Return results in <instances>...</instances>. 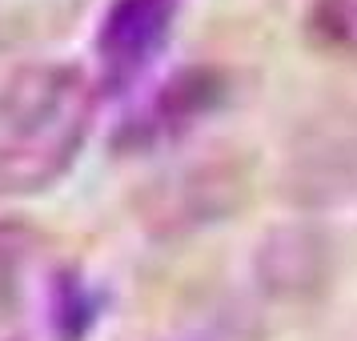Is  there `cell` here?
<instances>
[{
	"label": "cell",
	"mask_w": 357,
	"mask_h": 341,
	"mask_svg": "<svg viewBox=\"0 0 357 341\" xmlns=\"http://www.w3.org/2000/svg\"><path fill=\"white\" fill-rule=\"evenodd\" d=\"M97 113V81L81 65L36 61L0 81V197L52 189L77 165Z\"/></svg>",
	"instance_id": "1"
},
{
	"label": "cell",
	"mask_w": 357,
	"mask_h": 341,
	"mask_svg": "<svg viewBox=\"0 0 357 341\" xmlns=\"http://www.w3.org/2000/svg\"><path fill=\"white\" fill-rule=\"evenodd\" d=\"M181 13H185V0H113L93 40L97 84L113 93L132 89L169 49Z\"/></svg>",
	"instance_id": "2"
},
{
	"label": "cell",
	"mask_w": 357,
	"mask_h": 341,
	"mask_svg": "<svg viewBox=\"0 0 357 341\" xmlns=\"http://www.w3.org/2000/svg\"><path fill=\"white\" fill-rule=\"evenodd\" d=\"M313 45L337 56H357V0H313L309 4Z\"/></svg>",
	"instance_id": "3"
},
{
	"label": "cell",
	"mask_w": 357,
	"mask_h": 341,
	"mask_svg": "<svg viewBox=\"0 0 357 341\" xmlns=\"http://www.w3.org/2000/svg\"><path fill=\"white\" fill-rule=\"evenodd\" d=\"M169 341H261V329L241 313H213V317L185 325Z\"/></svg>",
	"instance_id": "4"
}]
</instances>
